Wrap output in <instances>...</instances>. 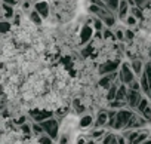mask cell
I'll list each match as a JSON object with an SVG mask.
<instances>
[{
	"label": "cell",
	"mask_w": 151,
	"mask_h": 144,
	"mask_svg": "<svg viewBox=\"0 0 151 144\" xmlns=\"http://www.w3.org/2000/svg\"><path fill=\"white\" fill-rule=\"evenodd\" d=\"M86 144H95V140H88V143Z\"/></svg>",
	"instance_id": "cell-20"
},
{
	"label": "cell",
	"mask_w": 151,
	"mask_h": 144,
	"mask_svg": "<svg viewBox=\"0 0 151 144\" xmlns=\"http://www.w3.org/2000/svg\"><path fill=\"white\" fill-rule=\"evenodd\" d=\"M135 73H133V70H132V65L129 62H123L120 65V70H119V79L123 85H130L133 80H135Z\"/></svg>",
	"instance_id": "cell-1"
},
{
	"label": "cell",
	"mask_w": 151,
	"mask_h": 144,
	"mask_svg": "<svg viewBox=\"0 0 151 144\" xmlns=\"http://www.w3.org/2000/svg\"><path fill=\"white\" fill-rule=\"evenodd\" d=\"M19 129H21V132H22V134H27V135L33 132V128H31V125H28V123L21 125V126H19Z\"/></svg>",
	"instance_id": "cell-17"
},
{
	"label": "cell",
	"mask_w": 151,
	"mask_h": 144,
	"mask_svg": "<svg viewBox=\"0 0 151 144\" xmlns=\"http://www.w3.org/2000/svg\"><path fill=\"white\" fill-rule=\"evenodd\" d=\"M40 125H42V128H43V131H45V134H47L50 138H56L58 137V129H59V125H58V122H56V119H46V120H43V122H40Z\"/></svg>",
	"instance_id": "cell-3"
},
{
	"label": "cell",
	"mask_w": 151,
	"mask_h": 144,
	"mask_svg": "<svg viewBox=\"0 0 151 144\" xmlns=\"http://www.w3.org/2000/svg\"><path fill=\"white\" fill-rule=\"evenodd\" d=\"M92 122H93V119H92V116L91 114H85L82 119H80V126L82 128H88V126H91L92 125Z\"/></svg>",
	"instance_id": "cell-13"
},
{
	"label": "cell",
	"mask_w": 151,
	"mask_h": 144,
	"mask_svg": "<svg viewBox=\"0 0 151 144\" xmlns=\"http://www.w3.org/2000/svg\"><path fill=\"white\" fill-rule=\"evenodd\" d=\"M148 138H150V137H148V132H142V131H141V134L138 135V138H136L132 144H142V143L147 141Z\"/></svg>",
	"instance_id": "cell-14"
},
{
	"label": "cell",
	"mask_w": 151,
	"mask_h": 144,
	"mask_svg": "<svg viewBox=\"0 0 151 144\" xmlns=\"http://www.w3.org/2000/svg\"><path fill=\"white\" fill-rule=\"evenodd\" d=\"M119 82H116L110 89H108V92H107V101H114L116 100V97H117V91H119Z\"/></svg>",
	"instance_id": "cell-12"
},
{
	"label": "cell",
	"mask_w": 151,
	"mask_h": 144,
	"mask_svg": "<svg viewBox=\"0 0 151 144\" xmlns=\"http://www.w3.org/2000/svg\"><path fill=\"white\" fill-rule=\"evenodd\" d=\"M119 65H120V61L119 59H107L105 62H102L99 65V75L101 76H105V75H111V73H116L119 70Z\"/></svg>",
	"instance_id": "cell-4"
},
{
	"label": "cell",
	"mask_w": 151,
	"mask_h": 144,
	"mask_svg": "<svg viewBox=\"0 0 151 144\" xmlns=\"http://www.w3.org/2000/svg\"><path fill=\"white\" fill-rule=\"evenodd\" d=\"M147 123V119L142 116V114H136V113H133L132 114V117H130V122H129V125H127V128L126 129H136V128H141V126H144Z\"/></svg>",
	"instance_id": "cell-6"
},
{
	"label": "cell",
	"mask_w": 151,
	"mask_h": 144,
	"mask_svg": "<svg viewBox=\"0 0 151 144\" xmlns=\"http://www.w3.org/2000/svg\"><path fill=\"white\" fill-rule=\"evenodd\" d=\"M127 92H129V86H127V85H123V83H120V86H119V91H117V97H116V100H117V101H124V103H126Z\"/></svg>",
	"instance_id": "cell-10"
},
{
	"label": "cell",
	"mask_w": 151,
	"mask_h": 144,
	"mask_svg": "<svg viewBox=\"0 0 151 144\" xmlns=\"http://www.w3.org/2000/svg\"><path fill=\"white\" fill-rule=\"evenodd\" d=\"M101 135H104V132H102V131H92V132H91L92 140H98Z\"/></svg>",
	"instance_id": "cell-19"
},
{
	"label": "cell",
	"mask_w": 151,
	"mask_h": 144,
	"mask_svg": "<svg viewBox=\"0 0 151 144\" xmlns=\"http://www.w3.org/2000/svg\"><path fill=\"white\" fill-rule=\"evenodd\" d=\"M142 144H151V138H148V140H147V141H144Z\"/></svg>",
	"instance_id": "cell-21"
},
{
	"label": "cell",
	"mask_w": 151,
	"mask_h": 144,
	"mask_svg": "<svg viewBox=\"0 0 151 144\" xmlns=\"http://www.w3.org/2000/svg\"><path fill=\"white\" fill-rule=\"evenodd\" d=\"M108 111L107 110H99L98 114H96V119H95V126L96 128H101V126H105L108 125Z\"/></svg>",
	"instance_id": "cell-8"
},
{
	"label": "cell",
	"mask_w": 151,
	"mask_h": 144,
	"mask_svg": "<svg viewBox=\"0 0 151 144\" xmlns=\"http://www.w3.org/2000/svg\"><path fill=\"white\" fill-rule=\"evenodd\" d=\"M130 65H132V70H133V73H135L136 76H139V77H141V76L144 75V71H145V70H142V68H144V64H142V61H141V59H138V58L132 59Z\"/></svg>",
	"instance_id": "cell-9"
},
{
	"label": "cell",
	"mask_w": 151,
	"mask_h": 144,
	"mask_svg": "<svg viewBox=\"0 0 151 144\" xmlns=\"http://www.w3.org/2000/svg\"><path fill=\"white\" fill-rule=\"evenodd\" d=\"M31 128H33V134H36V135H39V137H42V135L45 134V131H43V128H42L40 123H33Z\"/></svg>",
	"instance_id": "cell-15"
},
{
	"label": "cell",
	"mask_w": 151,
	"mask_h": 144,
	"mask_svg": "<svg viewBox=\"0 0 151 144\" xmlns=\"http://www.w3.org/2000/svg\"><path fill=\"white\" fill-rule=\"evenodd\" d=\"M142 95H141V91H132L129 89L127 92V97H126V103H127V107H130V110H136L139 103L142 101Z\"/></svg>",
	"instance_id": "cell-5"
},
{
	"label": "cell",
	"mask_w": 151,
	"mask_h": 144,
	"mask_svg": "<svg viewBox=\"0 0 151 144\" xmlns=\"http://www.w3.org/2000/svg\"><path fill=\"white\" fill-rule=\"evenodd\" d=\"M39 143L40 144H53V138H50L47 134H43L42 137H39Z\"/></svg>",
	"instance_id": "cell-16"
},
{
	"label": "cell",
	"mask_w": 151,
	"mask_h": 144,
	"mask_svg": "<svg viewBox=\"0 0 151 144\" xmlns=\"http://www.w3.org/2000/svg\"><path fill=\"white\" fill-rule=\"evenodd\" d=\"M129 89H132V91H141V82L139 80H133L129 85Z\"/></svg>",
	"instance_id": "cell-18"
},
{
	"label": "cell",
	"mask_w": 151,
	"mask_h": 144,
	"mask_svg": "<svg viewBox=\"0 0 151 144\" xmlns=\"http://www.w3.org/2000/svg\"><path fill=\"white\" fill-rule=\"evenodd\" d=\"M132 111L130 110H126V109H120L117 111V117H116V123H114V129H126L129 122H130V117H132Z\"/></svg>",
	"instance_id": "cell-2"
},
{
	"label": "cell",
	"mask_w": 151,
	"mask_h": 144,
	"mask_svg": "<svg viewBox=\"0 0 151 144\" xmlns=\"http://www.w3.org/2000/svg\"><path fill=\"white\" fill-rule=\"evenodd\" d=\"M139 82H141V89H142V92L150 97V80H148V76H147L145 71H144V75L139 77Z\"/></svg>",
	"instance_id": "cell-11"
},
{
	"label": "cell",
	"mask_w": 151,
	"mask_h": 144,
	"mask_svg": "<svg viewBox=\"0 0 151 144\" xmlns=\"http://www.w3.org/2000/svg\"><path fill=\"white\" fill-rule=\"evenodd\" d=\"M117 71L116 73H111V75H105L99 79V86L104 88V89H110L114 83H116V77H117Z\"/></svg>",
	"instance_id": "cell-7"
}]
</instances>
